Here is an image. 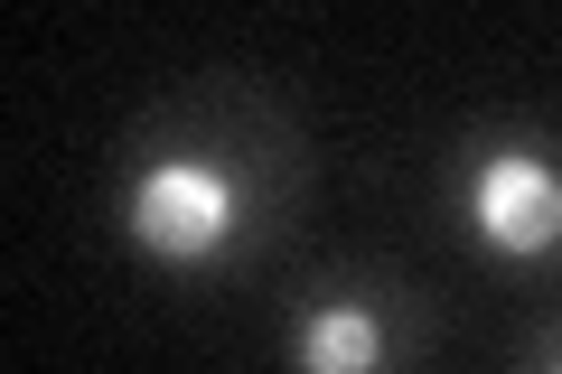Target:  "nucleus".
Returning a JSON list of instances; mask_svg holds the SVG:
<instances>
[{
    "instance_id": "1",
    "label": "nucleus",
    "mask_w": 562,
    "mask_h": 374,
    "mask_svg": "<svg viewBox=\"0 0 562 374\" xmlns=\"http://www.w3.org/2000/svg\"><path fill=\"white\" fill-rule=\"evenodd\" d=\"M132 225H140V243H150V253L198 262V253H216V243H225L235 197H225V178H216V169H188V159H179V169H150V178H140Z\"/></svg>"
},
{
    "instance_id": "4",
    "label": "nucleus",
    "mask_w": 562,
    "mask_h": 374,
    "mask_svg": "<svg viewBox=\"0 0 562 374\" xmlns=\"http://www.w3.org/2000/svg\"><path fill=\"white\" fill-rule=\"evenodd\" d=\"M553 374H562V365H553Z\"/></svg>"
},
{
    "instance_id": "2",
    "label": "nucleus",
    "mask_w": 562,
    "mask_h": 374,
    "mask_svg": "<svg viewBox=\"0 0 562 374\" xmlns=\"http://www.w3.org/2000/svg\"><path fill=\"white\" fill-rule=\"evenodd\" d=\"M479 235L506 253H543L562 243V178L543 159H487L479 178Z\"/></svg>"
},
{
    "instance_id": "3",
    "label": "nucleus",
    "mask_w": 562,
    "mask_h": 374,
    "mask_svg": "<svg viewBox=\"0 0 562 374\" xmlns=\"http://www.w3.org/2000/svg\"><path fill=\"white\" fill-rule=\"evenodd\" d=\"M310 374H375V318L366 309H319L310 318Z\"/></svg>"
}]
</instances>
